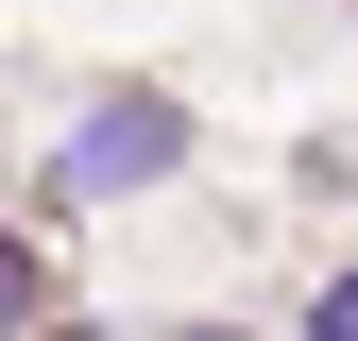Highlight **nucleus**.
I'll list each match as a JSON object with an SVG mask.
<instances>
[{
    "label": "nucleus",
    "instance_id": "obj_1",
    "mask_svg": "<svg viewBox=\"0 0 358 341\" xmlns=\"http://www.w3.org/2000/svg\"><path fill=\"white\" fill-rule=\"evenodd\" d=\"M171 154H188V119H171L154 85H120V103H85V119H69V154H52V188H69V205H120V188H154Z\"/></svg>",
    "mask_w": 358,
    "mask_h": 341
},
{
    "label": "nucleus",
    "instance_id": "obj_2",
    "mask_svg": "<svg viewBox=\"0 0 358 341\" xmlns=\"http://www.w3.org/2000/svg\"><path fill=\"white\" fill-rule=\"evenodd\" d=\"M307 341H358V273H341V290H324V307H307Z\"/></svg>",
    "mask_w": 358,
    "mask_h": 341
},
{
    "label": "nucleus",
    "instance_id": "obj_3",
    "mask_svg": "<svg viewBox=\"0 0 358 341\" xmlns=\"http://www.w3.org/2000/svg\"><path fill=\"white\" fill-rule=\"evenodd\" d=\"M17 290H34V256H17V222H0V324H17Z\"/></svg>",
    "mask_w": 358,
    "mask_h": 341
}]
</instances>
